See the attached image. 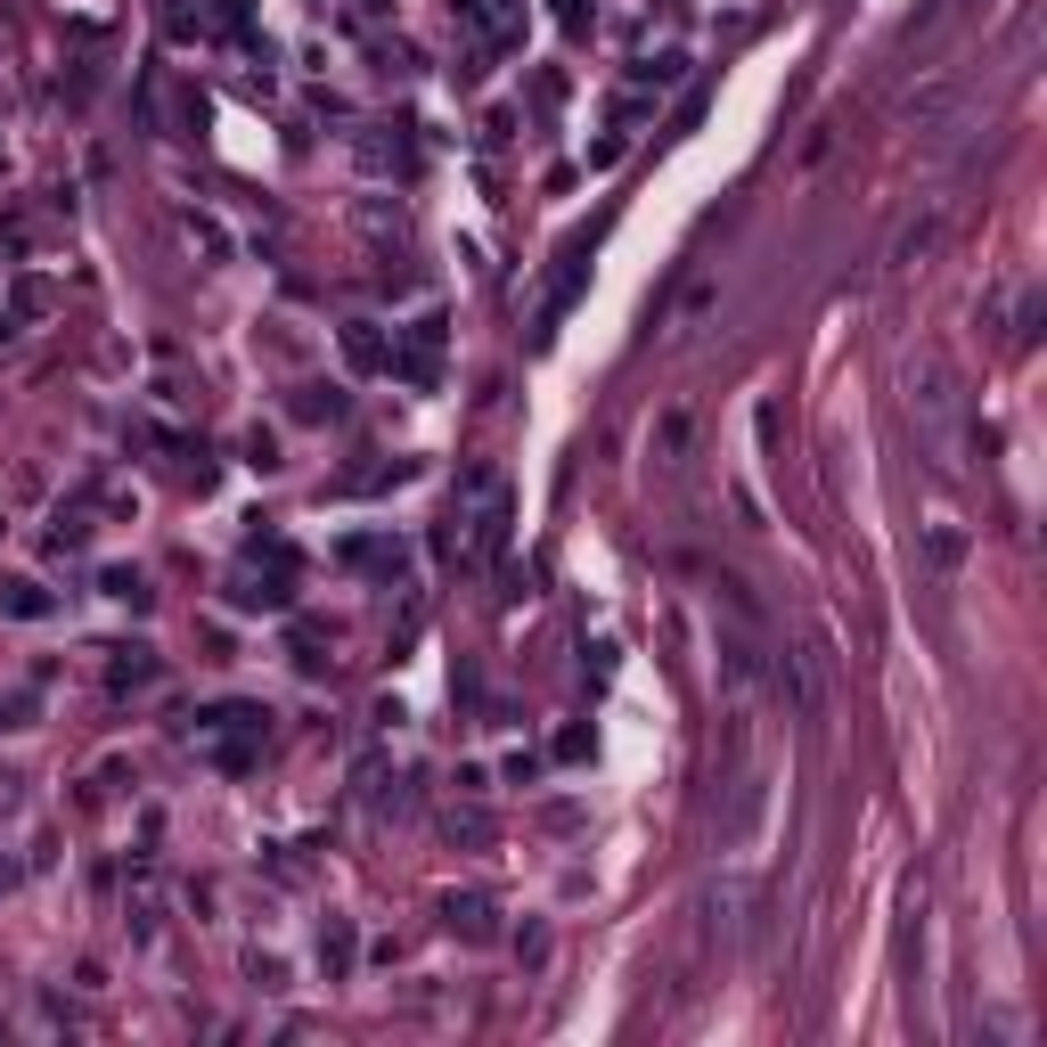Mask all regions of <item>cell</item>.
<instances>
[{"instance_id": "2e32d148", "label": "cell", "mask_w": 1047, "mask_h": 1047, "mask_svg": "<svg viewBox=\"0 0 1047 1047\" xmlns=\"http://www.w3.org/2000/svg\"><path fill=\"white\" fill-rule=\"evenodd\" d=\"M188 238L205 246V255H229V238H221V221H188Z\"/></svg>"}, {"instance_id": "9a60e30c", "label": "cell", "mask_w": 1047, "mask_h": 1047, "mask_svg": "<svg viewBox=\"0 0 1047 1047\" xmlns=\"http://www.w3.org/2000/svg\"><path fill=\"white\" fill-rule=\"evenodd\" d=\"M156 680V655H148V646H123V655H115V687H148Z\"/></svg>"}, {"instance_id": "5b68a950", "label": "cell", "mask_w": 1047, "mask_h": 1047, "mask_svg": "<svg viewBox=\"0 0 1047 1047\" xmlns=\"http://www.w3.org/2000/svg\"><path fill=\"white\" fill-rule=\"evenodd\" d=\"M687 443H696V410H687V402H672V410L655 417V434H646V450H655V467H680V458H687Z\"/></svg>"}, {"instance_id": "30bf717a", "label": "cell", "mask_w": 1047, "mask_h": 1047, "mask_svg": "<svg viewBox=\"0 0 1047 1047\" xmlns=\"http://www.w3.org/2000/svg\"><path fill=\"white\" fill-rule=\"evenodd\" d=\"M344 361H352V369H385V361H393L385 336H376V320H352V328H344Z\"/></svg>"}, {"instance_id": "277c9868", "label": "cell", "mask_w": 1047, "mask_h": 1047, "mask_svg": "<svg viewBox=\"0 0 1047 1047\" xmlns=\"http://www.w3.org/2000/svg\"><path fill=\"white\" fill-rule=\"evenodd\" d=\"M450 9H458V25L475 33V50H508L524 33V0H450Z\"/></svg>"}, {"instance_id": "3957f363", "label": "cell", "mask_w": 1047, "mask_h": 1047, "mask_svg": "<svg viewBox=\"0 0 1047 1047\" xmlns=\"http://www.w3.org/2000/svg\"><path fill=\"white\" fill-rule=\"evenodd\" d=\"M581 287H590V238H573V246H564V255H557V270H549V287H540V344L557 336V320L573 311V296H581Z\"/></svg>"}, {"instance_id": "4fadbf2b", "label": "cell", "mask_w": 1047, "mask_h": 1047, "mask_svg": "<svg viewBox=\"0 0 1047 1047\" xmlns=\"http://www.w3.org/2000/svg\"><path fill=\"white\" fill-rule=\"evenodd\" d=\"M296 417H311V426H320V417H344V393L336 385H303L296 393Z\"/></svg>"}, {"instance_id": "52a82bcc", "label": "cell", "mask_w": 1047, "mask_h": 1047, "mask_svg": "<svg viewBox=\"0 0 1047 1047\" xmlns=\"http://www.w3.org/2000/svg\"><path fill=\"white\" fill-rule=\"evenodd\" d=\"M41 311H50V279H17L9 303H0V336H25Z\"/></svg>"}, {"instance_id": "8992f818", "label": "cell", "mask_w": 1047, "mask_h": 1047, "mask_svg": "<svg viewBox=\"0 0 1047 1047\" xmlns=\"http://www.w3.org/2000/svg\"><path fill=\"white\" fill-rule=\"evenodd\" d=\"M229 605L238 614H287V564L279 573H238L229 581Z\"/></svg>"}, {"instance_id": "6da1fadb", "label": "cell", "mask_w": 1047, "mask_h": 1047, "mask_svg": "<svg viewBox=\"0 0 1047 1047\" xmlns=\"http://www.w3.org/2000/svg\"><path fill=\"white\" fill-rule=\"evenodd\" d=\"M508 516H516L508 484H499L491 467H475V475H467V508H458V540H450V549L467 557V564H499V549H508Z\"/></svg>"}, {"instance_id": "8fae6325", "label": "cell", "mask_w": 1047, "mask_h": 1047, "mask_svg": "<svg viewBox=\"0 0 1047 1047\" xmlns=\"http://www.w3.org/2000/svg\"><path fill=\"white\" fill-rule=\"evenodd\" d=\"M320 974L328 982L352 974V925H344V916H328V933H320Z\"/></svg>"}, {"instance_id": "e0dca14e", "label": "cell", "mask_w": 1047, "mask_h": 1047, "mask_svg": "<svg viewBox=\"0 0 1047 1047\" xmlns=\"http://www.w3.org/2000/svg\"><path fill=\"white\" fill-rule=\"evenodd\" d=\"M352 9H361V17H385V9H393V0H352Z\"/></svg>"}, {"instance_id": "9c48e42d", "label": "cell", "mask_w": 1047, "mask_h": 1047, "mask_svg": "<svg viewBox=\"0 0 1047 1047\" xmlns=\"http://www.w3.org/2000/svg\"><path fill=\"white\" fill-rule=\"evenodd\" d=\"M0 614L9 622H41L50 614V590H41V581H0Z\"/></svg>"}, {"instance_id": "7c38bea8", "label": "cell", "mask_w": 1047, "mask_h": 1047, "mask_svg": "<svg viewBox=\"0 0 1047 1047\" xmlns=\"http://www.w3.org/2000/svg\"><path fill=\"white\" fill-rule=\"evenodd\" d=\"M680 74H687V58H680V50H663V58H639V66H631V82H655V91H672Z\"/></svg>"}, {"instance_id": "ba28073f", "label": "cell", "mask_w": 1047, "mask_h": 1047, "mask_svg": "<svg viewBox=\"0 0 1047 1047\" xmlns=\"http://www.w3.org/2000/svg\"><path fill=\"white\" fill-rule=\"evenodd\" d=\"M443 925L467 933V941H491V900H484V892H450V900H443Z\"/></svg>"}, {"instance_id": "5bb4252c", "label": "cell", "mask_w": 1047, "mask_h": 1047, "mask_svg": "<svg viewBox=\"0 0 1047 1047\" xmlns=\"http://www.w3.org/2000/svg\"><path fill=\"white\" fill-rule=\"evenodd\" d=\"M933 238H941V221L925 214V221H909L900 229V246H892V262H916V255H933Z\"/></svg>"}, {"instance_id": "7a4b0ae2", "label": "cell", "mask_w": 1047, "mask_h": 1047, "mask_svg": "<svg viewBox=\"0 0 1047 1047\" xmlns=\"http://www.w3.org/2000/svg\"><path fill=\"white\" fill-rule=\"evenodd\" d=\"M909 417L925 426V450L933 458H950L957 450V376H950V361H916V376H909Z\"/></svg>"}]
</instances>
